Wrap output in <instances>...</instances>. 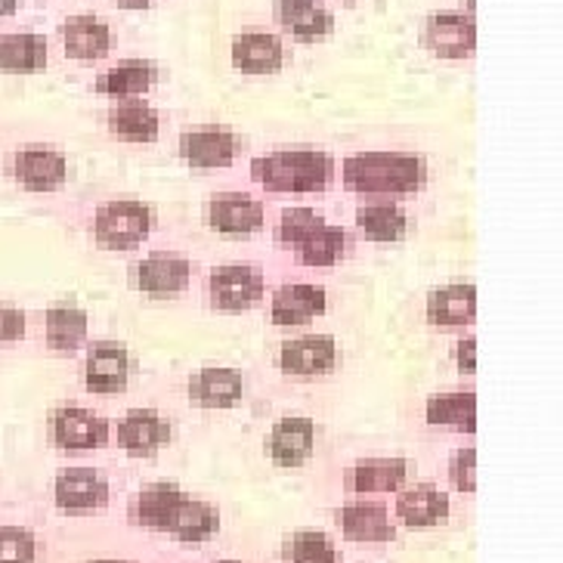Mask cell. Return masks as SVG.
<instances>
[{
	"label": "cell",
	"instance_id": "83f0119b",
	"mask_svg": "<svg viewBox=\"0 0 563 563\" xmlns=\"http://www.w3.org/2000/svg\"><path fill=\"white\" fill-rule=\"evenodd\" d=\"M186 496H189V493L180 489L177 483H146V486L128 501V520H131V527H136V530L165 532L170 514L177 511V505H180Z\"/></svg>",
	"mask_w": 563,
	"mask_h": 563
},
{
	"label": "cell",
	"instance_id": "6da1fadb",
	"mask_svg": "<svg viewBox=\"0 0 563 563\" xmlns=\"http://www.w3.org/2000/svg\"><path fill=\"white\" fill-rule=\"evenodd\" d=\"M431 183V165L421 152L365 150L350 152L341 165V186L353 196H415Z\"/></svg>",
	"mask_w": 563,
	"mask_h": 563
},
{
	"label": "cell",
	"instance_id": "7402d4cb",
	"mask_svg": "<svg viewBox=\"0 0 563 563\" xmlns=\"http://www.w3.org/2000/svg\"><path fill=\"white\" fill-rule=\"evenodd\" d=\"M334 523L341 536L356 545H384L397 539V523L382 501H347L338 508Z\"/></svg>",
	"mask_w": 563,
	"mask_h": 563
},
{
	"label": "cell",
	"instance_id": "5b68a950",
	"mask_svg": "<svg viewBox=\"0 0 563 563\" xmlns=\"http://www.w3.org/2000/svg\"><path fill=\"white\" fill-rule=\"evenodd\" d=\"M230 63L245 78H269L288 66V41L273 25H245L230 44Z\"/></svg>",
	"mask_w": 563,
	"mask_h": 563
},
{
	"label": "cell",
	"instance_id": "277c9868",
	"mask_svg": "<svg viewBox=\"0 0 563 563\" xmlns=\"http://www.w3.org/2000/svg\"><path fill=\"white\" fill-rule=\"evenodd\" d=\"M47 440L63 452H97L112 443V424L87 406L59 402L47 412Z\"/></svg>",
	"mask_w": 563,
	"mask_h": 563
},
{
	"label": "cell",
	"instance_id": "f6af8a7d",
	"mask_svg": "<svg viewBox=\"0 0 563 563\" xmlns=\"http://www.w3.org/2000/svg\"><path fill=\"white\" fill-rule=\"evenodd\" d=\"M338 3H356V0H338Z\"/></svg>",
	"mask_w": 563,
	"mask_h": 563
},
{
	"label": "cell",
	"instance_id": "ee69618b",
	"mask_svg": "<svg viewBox=\"0 0 563 563\" xmlns=\"http://www.w3.org/2000/svg\"><path fill=\"white\" fill-rule=\"evenodd\" d=\"M214 563H245V561H235V558H220V561H214Z\"/></svg>",
	"mask_w": 563,
	"mask_h": 563
},
{
	"label": "cell",
	"instance_id": "f1b7e54d",
	"mask_svg": "<svg viewBox=\"0 0 563 563\" xmlns=\"http://www.w3.org/2000/svg\"><path fill=\"white\" fill-rule=\"evenodd\" d=\"M350 251H353V235L347 227L325 220L307 239H300L291 249V257H295V264L307 266V269H332L341 261H347Z\"/></svg>",
	"mask_w": 563,
	"mask_h": 563
},
{
	"label": "cell",
	"instance_id": "d590c367",
	"mask_svg": "<svg viewBox=\"0 0 563 563\" xmlns=\"http://www.w3.org/2000/svg\"><path fill=\"white\" fill-rule=\"evenodd\" d=\"M37 536L29 527H0V563H37Z\"/></svg>",
	"mask_w": 563,
	"mask_h": 563
},
{
	"label": "cell",
	"instance_id": "8992f818",
	"mask_svg": "<svg viewBox=\"0 0 563 563\" xmlns=\"http://www.w3.org/2000/svg\"><path fill=\"white\" fill-rule=\"evenodd\" d=\"M273 365L285 378H329L341 365V347L332 334H295L282 341Z\"/></svg>",
	"mask_w": 563,
	"mask_h": 563
},
{
	"label": "cell",
	"instance_id": "44dd1931",
	"mask_svg": "<svg viewBox=\"0 0 563 563\" xmlns=\"http://www.w3.org/2000/svg\"><path fill=\"white\" fill-rule=\"evenodd\" d=\"M316 452V421L307 415H285L266 433V455L282 471L310 464Z\"/></svg>",
	"mask_w": 563,
	"mask_h": 563
},
{
	"label": "cell",
	"instance_id": "d6a6232c",
	"mask_svg": "<svg viewBox=\"0 0 563 563\" xmlns=\"http://www.w3.org/2000/svg\"><path fill=\"white\" fill-rule=\"evenodd\" d=\"M421 418L431 428H452L459 433H477V394L474 390H446L424 399Z\"/></svg>",
	"mask_w": 563,
	"mask_h": 563
},
{
	"label": "cell",
	"instance_id": "7c38bea8",
	"mask_svg": "<svg viewBox=\"0 0 563 563\" xmlns=\"http://www.w3.org/2000/svg\"><path fill=\"white\" fill-rule=\"evenodd\" d=\"M10 174L19 183V189L34 196H51L63 192L68 183V158L66 152L47 146V143H29L19 146L10 158Z\"/></svg>",
	"mask_w": 563,
	"mask_h": 563
},
{
	"label": "cell",
	"instance_id": "484cf974",
	"mask_svg": "<svg viewBox=\"0 0 563 563\" xmlns=\"http://www.w3.org/2000/svg\"><path fill=\"white\" fill-rule=\"evenodd\" d=\"M356 230L365 242L375 245H394L402 242L409 232V214L399 205V199H387V196H363L360 208H356Z\"/></svg>",
	"mask_w": 563,
	"mask_h": 563
},
{
	"label": "cell",
	"instance_id": "ab89813d",
	"mask_svg": "<svg viewBox=\"0 0 563 563\" xmlns=\"http://www.w3.org/2000/svg\"><path fill=\"white\" fill-rule=\"evenodd\" d=\"M115 3L118 7H124V10H146L155 0H115Z\"/></svg>",
	"mask_w": 563,
	"mask_h": 563
},
{
	"label": "cell",
	"instance_id": "3957f363",
	"mask_svg": "<svg viewBox=\"0 0 563 563\" xmlns=\"http://www.w3.org/2000/svg\"><path fill=\"white\" fill-rule=\"evenodd\" d=\"M155 230V208L143 199H109L93 211V242L102 251H136Z\"/></svg>",
	"mask_w": 563,
	"mask_h": 563
},
{
	"label": "cell",
	"instance_id": "d4e9b609",
	"mask_svg": "<svg viewBox=\"0 0 563 563\" xmlns=\"http://www.w3.org/2000/svg\"><path fill=\"white\" fill-rule=\"evenodd\" d=\"M394 514L406 530H433V527L449 523L452 498H449L446 489H440L433 483H418L409 489H399Z\"/></svg>",
	"mask_w": 563,
	"mask_h": 563
},
{
	"label": "cell",
	"instance_id": "7bdbcfd3",
	"mask_svg": "<svg viewBox=\"0 0 563 563\" xmlns=\"http://www.w3.org/2000/svg\"><path fill=\"white\" fill-rule=\"evenodd\" d=\"M464 13H474V0H464Z\"/></svg>",
	"mask_w": 563,
	"mask_h": 563
},
{
	"label": "cell",
	"instance_id": "30bf717a",
	"mask_svg": "<svg viewBox=\"0 0 563 563\" xmlns=\"http://www.w3.org/2000/svg\"><path fill=\"white\" fill-rule=\"evenodd\" d=\"M112 501V483L109 474L100 467H63L53 477V505L63 514L71 517H87V514H100Z\"/></svg>",
	"mask_w": 563,
	"mask_h": 563
},
{
	"label": "cell",
	"instance_id": "60d3db41",
	"mask_svg": "<svg viewBox=\"0 0 563 563\" xmlns=\"http://www.w3.org/2000/svg\"><path fill=\"white\" fill-rule=\"evenodd\" d=\"M16 10H19V0H0V19L16 16Z\"/></svg>",
	"mask_w": 563,
	"mask_h": 563
},
{
	"label": "cell",
	"instance_id": "2e32d148",
	"mask_svg": "<svg viewBox=\"0 0 563 563\" xmlns=\"http://www.w3.org/2000/svg\"><path fill=\"white\" fill-rule=\"evenodd\" d=\"M266 205L251 192H214L205 205V223L223 239H249L264 230Z\"/></svg>",
	"mask_w": 563,
	"mask_h": 563
},
{
	"label": "cell",
	"instance_id": "603a6c76",
	"mask_svg": "<svg viewBox=\"0 0 563 563\" xmlns=\"http://www.w3.org/2000/svg\"><path fill=\"white\" fill-rule=\"evenodd\" d=\"M424 319L433 329L464 332L477 319V288L474 282H446L433 288L424 300Z\"/></svg>",
	"mask_w": 563,
	"mask_h": 563
},
{
	"label": "cell",
	"instance_id": "f546056e",
	"mask_svg": "<svg viewBox=\"0 0 563 563\" xmlns=\"http://www.w3.org/2000/svg\"><path fill=\"white\" fill-rule=\"evenodd\" d=\"M51 66L47 34L32 29L0 32V75H37Z\"/></svg>",
	"mask_w": 563,
	"mask_h": 563
},
{
	"label": "cell",
	"instance_id": "bcb514c9",
	"mask_svg": "<svg viewBox=\"0 0 563 563\" xmlns=\"http://www.w3.org/2000/svg\"><path fill=\"white\" fill-rule=\"evenodd\" d=\"M44 3H56V0H44Z\"/></svg>",
	"mask_w": 563,
	"mask_h": 563
},
{
	"label": "cell",
	"instance_id": "74e56055",
	"mask_svg": "<svg viewBox=\"0 0 563 563\" xmlns=\"http://www.w3.org/2000/svg\"><path fill=\"white\" fill-rule=\"evenodd\" d=\"M29 332V313L16 303H0V347L19 344Z\"/></svg>",
	"mask_w": 563,
	"mask_h": 563
},
{
	"label": "cell",
	"instance_id": "7a4b0ae2",
	"mask_svg": "<svg viewBox=\"0 0 563 563\" xmlns=\"http://www.w3.org/2000/svg\"><path fill=\"white\" fill-rule=\"evenodd\" d=\"M251 180L269 196H322L334 186V155L313 146H282L251 158Z\"/></svg>",
	"mask_w": 563,
	"mask_h": 563
},
{
	"label": "cell",
	"instance_id": "836d02e7",
	"mask_svg": "<svg viewBox=\"0 0 563 563\" xmlns=\"http://www.w3.org/2000/svg\"><path fill=\"white\" fill-rule=\"evenodd\" d=\"M282 561L285 563H338V545L325 530H295L282 542Z\"/></svg>",
	"mask_w": 563,
	"mask_h": 563
},
{
	"label": "cell",
	"instance_id": "cb8c5ba5",
	"mask_svg": "<svg viewBox=\"0 0 563 563\" xmlns=\"http://www.w3.org/2000/svg\"><path fill=\"white\" fill-rule=\"evenodd\" d=\"M106 128L115 143L124 146H150L162 136V115L146 97H128L112 100V109L106 115Z\"/></svg>",
	"mask_w": 563,
	"mask_h": 563
},
{
	"label": "cell",
	"instance_id": "4fadbf2b",
	"mask_svg": "<svg viewBox=\"0 0 563 563\" xmlns=\"http://www.w3.org/2000/svg\"><path fill=\"white\" fill-rule=\"evenodd\" d=\"M59 44L66 59L78 66H97L109 59L118 44L115 25L97 13H71L59 22Z\"/></svg>",
	"mask_w": 563,
	"mask_h": 563
},
{
	"label": "cell",
	"instance_id": "9c48e42d",
	"mask_svg": "<svg viewBox=\"0 0 563 563\" xmlns=\"http://www.w3.org/2000/svg\"><path fill=\"white\" fill-rule=\"evenodd\" d=\"M266 295V276L257 264H217L208 273V303L217 313H249Z\"/></svg>",
	"mask_w": 563,
	"mask_h": 563
},
{
	"label": "cell",
	"instance_id": "b9f144b4",
	"mask_svg": "<svg viewBox=\"0 0 563 563\" xmlns=\"http://www.w3.org/2000/svg\"><path fill=\"white\" fill-rule=\"evenodd\" d=\"M87 563H133V561H124V558H93V561Z\"/></svg>",
	"mask_w": 563,
	"mask_h": 563
},
{
	"label": "cell",
	"instance_id": "4316f807",
	"mask_svg": "<svg viewBox=\"0 0 563 563\" xmlns=\"http://www.w3.org/2000/svg\"><path fill=\"white\" fill-rule=\"evenodd\" d=\"M162 71L152 59L133 56V59H121L115 66L102 68L93 81V93L109 97V100H128V97H146L158 87Z\"/></svg>",
	"mask_w": 563,
	"mask_h": 563
},
{
	"label": "cell",
	"instance_id": "5bb4252c",
	"mask_svg": "<svg viewBox=\"0 0 563 563\" xmlns=\"http://www.w3.org/2000/svg\"><path fill=\"white\" fill-rule=\"evenodd\" d=\"M133 356L121 341H93L84 347V387L93 397H115L131 387Z\"/></svg>",
	"mask_w": 563,
	"mask_h": 563
},
{
	"label": "cell",
	"instance_id": "e0dca14e",
	"mask_svg": "<svg viewBox=\"0 0 563 563\" xmlns=\"http://www.w3.org/2000/svg\"><path fill=\"white\" fill-rule=\"evenodd\" d=\"M273 22L303 47L325 44L334 34V13L325 0H273Z\"/></svg>",
	"mask_w": 563,
	"mask_h": 563
},
{
	"label": "cell",
	"instance_id": "f35d334b",
	"mask_svg": "<svg viewBox=\"0 0 563 563\" xmlns=\"http://www.w3.org/2000/svg\"><path fill=\"white\" fill-rule=\"evenodd\" d=\"M452 360H455L459 375H464V378H471V375L477 372V341H474V334L464 332L462 338L452 344Z\"/></svg>",
	"mask_w": 563,
	"mask_h": 563
},
{
	"label": "cell",
	"instance_id": "8d00e7d4",
	"mask_svg": "<svg viewBox=\"0 0 563 563\" xmlns=\"http://www.w3.org/2000/svg\"><path fill=\"white\" fill-rule=\"evenodd\" d=\"M474 467H477V449L474 446L455 449V452L449 455V483H452L459 493H464V496H471V493L477 489V474H474Z\"/></svg>",
	"mask_w": 563,
	"mask_h": 563
},
{
	"label": "cell",
	"instance_id": "9a60e30c",
	"mask_svg": "<svg viewBox=\"0 0 563 563\" xmlns=\"http://www.w3.org/2000/svg\"><path fill=\"white\" fill-rule=\"evenodd\" d=\"M329 316V288L319 282H285L269 298V322L279 329H307Z\"/></svg>",
	"mask_w": 563,
	"mask_h": 563
},
{
	"label": "cell",
	"instance_id": "ba28073f",
	"mask_svg": "<svg viewBox=\"0 0 563 563\" xmlns=\"http://www.w3.org/2000/svg\"><path fill=\"white\" fill-rule=\"evenodd\" d=\"M418 41L443 63H464L477 51V19L464 10H440L421 19Z\"/></svg>",
	"mask_w": 563,
	"mask_h": 563
},
{
	"label": "cell",
	"instance_id": "52a82bcc",
	"mask_svg": "<svg viewBox=\"0 0 563 563\" xmlns=\"http://www.w3.org/2000/svg\"><path fill=\"white\" fill-rule=\"evenodd\" d=\"M242 155V133L220 124V121H205V124H189L180 133V158L192 170H223L235 165Z\"/></svg>",
	"mask_w": 563,
	"mask_h": 563
},
{
	"label": "cell",
	"instance_id": "ac0fdd59",
	"mask_svg": "<svg viewBox=\"0 0 563 563\" xmlns=\"http://www.w3.org/2000/svg\"><path fill=\"white\" fill-rule=\"evenodd\" d=\"M112 433H115L118 449H124L133 459H150L174 440V424L158 409L140 406L121 415Z\"/></svg>",
	"mask_w": 563,
	"mask_h": 563
},
{
	"label": "cell",
	"instance_id": "e575fe53",
	"mask_svg": "<svg viewBox=\"0 0 563 563\" xmlns=\"http://www.w3.org/2000/svg\"><path fill=\"white\" fill-rule=\"evenodd\" d=\"M325 223V217L319 214L316 208H307V205H291L285 208L279 217H276V227H273V242L282 245V249H295L300 239H307L310 232Z\"/></svg>",
	"mask_w": 563,
	"mask_h": 563
},
{
	"label": "cell",
	"instance_id": "ffe728a7",
	"mask_svg": "<svg viewBox=\"0 0 563 563\" xmlns=\"http://www.w3.org/2000/svg\"><path fill=\"white\" fill-rule=\"evenodd\" d=\"M409 459L402 455H368L344 471V489L353 496H397L409 481Z\"/></svg>",
	"mask_w": 563,
	"mask_h": 563
},
{
	"label": "cell",
	"instance_id": "d6986e66",
	"mask_svg": "<svg viewBox=\"0 0 563 563\" xmlns=\"http://www.w3.org/2000/svg\"><path fill=\"white\" fill-rule=\"evenodd\" d=\"M245 397V372L232 365H205L186 378V399L196 409L220 412L232 409Z\"/></svg>",
	"mask_w": 563,
	"mask_h": 563
},
{
	"label": "cell",
	"instance_id": "1f68e13d",
	"mask_svg": "<svg viewBox=\"0 0 563 563\" xmlns=\"http://www.w3.org/2000/svg\"><path fill=\"white\" fill-rule=\"evenodd\" d=\"M90 316L78 303H51L44 310V344L53 353H78L87 347Z\"/></svg>",
	"mask_w": 563,
	"mask_h": 563
},
{
	"label": "cell",
	"instance_id": "4dcf8cb0",
	"mask_svg": "<svg viewBox=\"0 0 563 563\" xmlns=\"http://www.w3.org/2000/svg\"><path fill=\"white\" fill-rule=\"evenodd\" d=\"M165 532L183 545H205L220 532V508L214 501L186 496L177 505V511L170 514Z\"/></svg>",
	"mask_w": 563,
	"mask_h": 563
},
{
	"label": "cell",
	"instance_id": "8fae6325",
	"mask_svg": "<svg viewBox=\"0 0 563 563\" xmlns=\"http://www.w3.org/2000/svg\"><path fill=\"white\" fill-rule=\"evenodd\" d=\"M133 288L152 300H174L189 291L192 261L183 251H152L131 269Z\"/></svg>",
	"mask_w": 563,
	"mask_h": 563
}]
</instances>
